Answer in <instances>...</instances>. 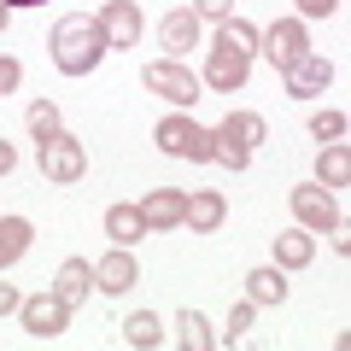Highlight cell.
<instances>
[{
	"mask_svg": "<svg viewBox=\"0 0 351 351\" xmlns=\"http://www.w3.org/2000/svg\"><path fill=\"white\" fill-rule=\"evenodd\" d=\"M47 53H53V64H59L64 76H94V64H100L112 47H106V29H100V18L71 12V18H59V24H53Z\"/></svg>",
	"mask_w": 351,
	"mask_h": 351,
	"instance_id": "1",
	"label": "cell"
},
{
	"mask_svg": "<svg viewBox=\"0 0 351 351\" xmlns=\"http://www.w3.org/2000/svg\"><path fill=\"white\" fill-rule=\"evenodd\" d=\"M36 170L47 176L53 188H71V182H82L88 176V152H82V141L76 135H47V141H36Z\"/></svg>",
	"mask_w": 351,
	"mask_h": 351,
	"instance_id": "2",
	"label": "cell"
},
{
	"mask_svg": "<svg viewBox=\"0 0 351 351\" xmlns=\"http://www.w3.org/2000/svg\"><path fill=\"white\" fill-rule=\"evenodd\" d=\"M152 141H158V152H170V158H188V164H205V158H211V129H199L193 117H182V112L158 117Z\"/></svg>",
	"mask_w": 351,
	"mask_h": 351,
	"instance_id": "3",
	"label": "cell"
},
{
	"mask_svg": "<svg viewBox=\"0 0 351 351\" xmlns=\"http://www.w3.org/2000/svg\"><path fill=\"white\" fill-rule=\"evenodd\" d=\"M18 316H24V334L29 339H59L64 328H71V304H64L59 293H36V299H24Z\"/></svg>",
	"mask_w": 351,
	"mask_h": 351,
	"instance_id": "4",
	"label": "cell"
},
{
	"mask_svg": "<svg viewBox=\"0 0 351 351\" xmlns=\"http://www.w3.org/2000/svg\"><path fill=\"white\" fill-rule=\"evenodd\" d=\"M147 88L158 94V100H170V106H193V100H199V76H193L182 59L147 64Z\"/></svg>",
	"mask_w": 351,
	"mask_h": 351,
	"instance_id": "5",
	"label": "cell"
},
{
	"mask_svg": "<svg viewBox=\"0 0 351 351\" xmlns=\"http://www.w3.org/2000/svg\"><path fill=\"white\" fill-rule=\"evenodd\" d=\"M287 205H293V217H299V228H311V234H322V228L339 223V205H334V193H328L322 182H304V188H293Z\"/></svg>",
	"mask_w": 351,
	"mask_h": 351,
	"instance_id": "6",
	"label": "cell"
},
{
	"mask_svg": "<svg viewBox=\"0 0 351 351\" xmlns=\"http://www.w3.org/2000/svg\"><path fill=\"white\" fill-rule=\"evenodd\" d=\"M263 53H269V64L276 71H287V64H299L304 53H311V36H304V18H276L269 24V36H258Z\"/></svg>",
	"mask_w": 351,
	"mask_h": 351,
	"instance_id": "7",
	"label": "cell"
},
{
	"mask_svg": "<svg viewBox=\"0 0 351 351\" xmlns=\"http://www.w3.org/2000/svg\"><path fill=\"white\" fill-rule=\"evenodd\" d=\"M100 29H106V47H141V6L135 0H106Z\"/></svg>",
	"mask_w": 351,
	"mask_h": 351,
	"instance_id": "8",
	"label": "cell"
},
{
	"mask_svg": "<svg viewBox=\"0 0 351 351\" xmlns=\"http://www.w3.org/2000/svg\"><path fill=\"white\" fill-rule=\"evenodd\" d=\"M287 94L293 100H316V94H328V82H334V64L322 59V53H304L299 64H287Z\"/></svg>",
	"mask_w": 351,
	"mask_h": 351,
	"instance_id": "9",
	"label": "cell"
},
{
	"mask_svg": "<svg viewBox=\"0 0 351 351\" xmlns=\"http://www.w3.org/2000/svg\"><path fill=\"white\" fill-rule=\"evenodd\" d=\"M141 217H147V234L182 228V217H188V193H182V188H152L147 199H141Z\"/></svg>",
	"mask_w": 351,
	"mask_h": 351,
	"instance_id": "10",
	"label": "cell"
},
{
	"mask_svg": "<svg viewBox=\"0 0 351 351\" xmlns=\"http://www.w3.org/2000/svg\"><path fill=\"white\" fill-rule=\"evenodd\" d=\"M246 76H252V59H246V53L211 47V59H205V88H217V94H240Z\"/></svg>",
	"mask_w": 351,
	"mask_h": 351,
	"instance_id": "11",
	"label": "cell"
},
{
	"mask_svg": "<svg viewBox=\"0 0 351 351\" xmlns=\"http://www.w3.org/2000/svg\"><path fill=\"white\" fill-rule=\"evenodd\" d=\"M135 281H141V269H135V258H129V246L106 252V258L94 263V287H100V293H112V299H117V293H129Z\"/></svg>",
	"mask_w": 351,
	"mask_h": 351,
	"instance_id": "12",
	"label": "cell"
},
{
	"mask_svg": "<svg viewBox=\"0 0 351 351\" xmlns=\"http://www.w3.org/2000/svg\"><path fill=\"white\" fill-rule=\"evenodd\" d=\"M158 41L170 59H188V47H199V18H193V6H182V12H170L158 24Z\"/></svg>",
	"mask_w": 351,
	"mask_h": 351,
	"instance_id": "13",
	"label": "cell"
},
{
	"mask_svg": "<svg viewBox=\"0 0 351 351\" xmlns=\"http://www.w3.org/2000/svg\"><path fill=\"white\" fill-rule=\"evenodd\" d=\"M223 217H228V205H223V193H217V188L188 193V217H182V223H188L193 234H211V228H223Z\"/></svg>",
	"mask_w": 351,
	"mask_h": 351,
	"instance_id": "14",
	"label": "cell"
},
{
	"mask_svg": "<svg viewBox=\"0 0 351 351\" xmlns=\"http://www.w3.org/2000/svg\"><path fill=\"white\" fill-rule=\"evenodd\" d=\"M53 293H59L64 304H82L88 293H94V263H88V258H64V263H59V281H53Z\"/></svg>",
	"mask_w": 351,
	"mask_h": 351,
	"instance_id": "15",
	"label": "cell"
},
{
	"mask_svg": "<svg viewBox=\"0 0 351 351\" xmlns=\"http://www.w3.org/2000/svg\"><path fill=\"white\" fill-rule=\"evenodd\" d=\"M246 299L252 304H281V299H287V269H281V263L252 269V276H246Z\"/></svg>",
	"mask_w": 351,
	"mask_h": 351,
	"instance_id": "16",
	"label": "cell"
},
{
	"mask_svg": "<svg viewBox=\"0 0 351 351\" xmlns=\"http://www.w3.org/2000/svg\"><path fill=\"white\" fill-rule=\"evenodd\" d=\"M29 240H36L29 217H0V269H12V263L29 252Z\"/></svg>",
	"mask_w": 351,
	"mask_h": 351,
	"instance_id": "17",
	"label": "cell"
},
{
	"mask_svg": "<svg viewBox=\"0 0 351 351\" xmlns=\"http://www.w3.org/2000/svg\"><path fill=\"white\" fill-rule=\"evenodd\" d=\"M316 182H322L328 193L351 182V152H346V141H334V147H322V152H316Z\"/></svg>",
	"mask_w": 351,
	"mask_h": 351,
	"instance_id": "18",
	"label": "cell"
},
{
	"mask_svg": "<svg viewBox=\"0 0 351 351\" xmlns=\"http://www.w3.org/2000/svg\"><path fill=\"white\" fill-rule=\"evenodd\" d=\"M106 234H112V246H135V240L147 234L141 205H112V211H106Z\"/></svg>",
	"mask_w": 351,
	"mask_h": 351,
	"instance_id": "19",
	"label": "cell"
},
{
	"mask_svg": "<svg viewBox=\"0 0 351 351\" xmlns=\"http://www.w3.org/2000/svg\"><path fill=\"white\" fill-rule=\"evenodd\" d=\"M311 258H316L311 228H287V234H276V263H281V269H304Z\"/></svg>",
	"mask_w": 351,
	"mask_h": 351,
	"instance_id": "20",
	"label": "cell"
},
{
	"mask_svg": "<svg viewBox=\"0 0 351 351\" xmlns=\"http://www.w3.org/2000/svg\"><path fill=\"white\" fill-rule=\"evenodd\" d=\"M176 346H182V351H211V346H217V334L205 328V316H199V311H182V316H176Z\"/></svg>",
	"mask_w": 351,
	"mask_h": 351,
	"instance_id": "21",
	"label": "cell"
},
{
	"mask_svg": "<svg viewBox=\"0 0 351 351\" xmlns=\"http://www.w3.org/2000/svg\"><path fill=\"white\" fill-rule=\"evenodd\" d=\"M217 135H228V141H240V147H258L269 129H263V117L258 112H228L223 123H217Z\"/></svg>",
	"mask_w": 351,
	"mask_h": 351,
	"instance_id": "22",
	"label": "cell"
},
{
	"mask_svg": "<svg viewBox=\"0 0 351 351\" xmlns=\"http://www.w3.org/2000/svg\"><path fill=\"white\" fill-rule=\"evenodd\" d=\"M123 339L135 351H152L164 339V328H158V316H152V311H135V316H123Z\"/></svg>",
	"mask_w": 351,
	"mask_h": 351,
	"instance_id": "23",
	"label": "cell"
},
{
	"mask_svg": "<svg viewBox=\"0 0 351 351\" xmlns=\"http://www.w3.org/2000/svg\"><path fill=\"white\" fill-rule=\"evenodd\" d=\"M217 47H228V53H258V29L246 24V18H223V36H217Z\"/></svg>",
	"mask_w": 351,
	"mask_h": 351,
	"instance_id": "24",
	"label": "cell"
},
{
	"mask_svg": "<svg viewBox=\"0 0 351 351\" xmlns=\"http://www.w3.org/2000/svg\"><path fill=\"white\" fill-rule=\"evenodd\" d=\"M211 158L217 164H223V170H246V164H252V147H240V141H228V135H217V129H211Z\"/></svg>",
	"mask_w": 351,
	"mask_h": 351,
	"instance_id": "25",
	"label": "cell"
},
{
	"mask_svg": "<svg viewBox=\"0 0 351 351\" xmlns=\"http://www.w3.org/2000/svg\"><path fill=\"white\" fill-rule=\"evenodd\" d=\"M24 123H29V135H36V141H47V135H59V106H53V100H29V112H24Z\"/></svg>",
	"mask_w": 351,
	"mask_h": 351,
	"instance_id": "26",
	"label": "cell"
},
{
	"mask_svg": "<svg viewBox=\"0 0 351 351\" xmlns=\"http://www.w3.org/2000/svg\"><path fill=\"white\" fill-rule=\"evenodd\" d=\"M252 311H258V304H252V299H240L234 311H228V328L217 334V346H240V339L252 334Z\"/></svg>",
	"mask_w": 351,
	"mask_h": 351,
	"instance_id": "27",
	"label": "cell"
},
{
	"mask_svg": "<svg viewBox=\"0 0 351 351\" xmlns=\"http://www.w3.org/2000/svg\"><path fill=\"white\" fill-rule=\"evenodd\" d=\"M311 135L322 141V147H334V141H346V112H316V117H311Z\"/></svg>",
	"mask_w": 351,
	"mask_h": 351,
	"instance_id": "28",
	"label": "cell"
},
{
	"mask_svg": "<svg viewBox=\"0 0 351 351\" xmlns=\"http://www.w3.org/2000/svg\"><path fill=\"white\" fill-rule=\"evenodd\" d=\"M193 18H211V24H223V18H234V0H193Z\"/></svg>",
	"mask_w": 351,
	"mask_h": 351,
	"instance_id": "29",
	"label": "cell"
},
{
	"mask_svg": "<svg viewBox=\"0 0 351 351\" xmlns=\"http://www.w3.org/2000/svg\"><path fill=\"white\" fill-rule=\"evenodd\" d=\"M18 82H24V64L0 53V100H6V94H18Z\"/></svg>",
	"mask_w": 351,
	"mask_h": 351,
	"instance_id": "30",
	"label": "cell"
},
{
	"mask_svg": "<svg viewBox=\"0 0 351 351\" xmlns=\"http://www.w3.org/2000/svg\"><path fill=\"white\" fill-rule=\"evenodd\" d=\"M346 0H299V18H334Z\"/></svg>",
	"mask_w": 351,
	"mask_h": 351,
	"instance_id": "31",
	"label": "cell"
},
{
	"mask_svg": "<svg viewBox=\"0 0 351 351\" xmlns=\"http://www.w3.org/2000/svg\"><path fill=\"white\" fill-rule=\"evenodd\" d=\"M18 304H24V299H18V287H12V281H0V316L18 311Z\"/></svg>",
	"mask_w": 351,
	"mask_h": 351,
	"instance_id": "32",
	"label": "cell"
},
{
	"mask_svg": "<svg viewBox=\"0 0 351 351\" xmlns=\"http://www.w3.org/2000/svg\"><path fill=\"white\" fill-rule=\"evenodd\" d=\"M12 164H18V152H12V141H0V176L12 170Z\"/></svg>",
	"mask_w": 351,
	"mask_h": 351,
	"instance_id": "33",
	"label": "cell"
},
{
	"mask_svg": "<svg viewBox=\"0 0 351 351\" xmlns=\"http://www.w3.org/2000/svg\"><path fill=\"white\" fill-rule=\"evenodd\" d=\"M6 24H12V6H6V0H0V36H6Z\"/></svg>",
	"mask_w": 351,
	"mask_h": 351,
	"instance_id": "34",
	"label": "cell"
},
{
	"mask_svg": "<svg viewBox=\"0 0 351 351\" xmlns=\"http://www.w3.org/2000/svg\"><path fill=\"white\" fill-rule=\"evenodd\" d=\"M6 6H12V12H18V6H47V0H6Z\"/></svg>",
	"mask_w": 351,
	"mask_h": 351,
	"instance_id": "35",
	"label": "cell"
}]
</instances>
